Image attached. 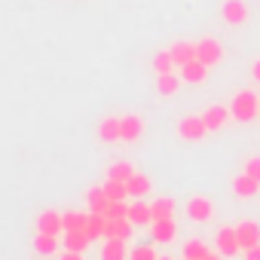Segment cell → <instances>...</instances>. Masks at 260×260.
I'll return each instance as SVG.
<instances>
[{
  "mask_svg": "<svg viewBox=\"0 0 260 260\" xmlns=\"http://www.w3.org/2000/svg\"><path fill=\"white\" fill-rule=\"evenodd\" d=\"M230 113H233V119H239V122H251V119L260 116V98H257L251 89H242V92H236V98H233V104H230Z\"/></svg>",
  "mask_w": 260,
  "mask_h": 260,
  "instance_id": "6da1fadb",
  "label": "cell"
},
{
  "mask_svg": "<svg viewBox=\"0 0 260 260\" xmlns=\"http://www.w3.org/2000/svg\"><path fill=\"white\" fill-rule=\"evenodd\" d=\"M196 58H199L202 64H208V68L220 64V61H223V46H220V40H214V37L196 40Z\"/></svg>",
  "mask_w": 260,
  "mask_h": 260,
  "instance_id": "7a4b0ae2",
  "label": "cell"
},
{
  "mask_svg": "<svg viewBox=\"0 0 260 260\" xmlns=\"http://www.w3.org/2000/svg\"><path fill=\"white\" fill-rule=\"evenodd\" d=\"M220 16H223V22H226V25L239 28V25H245V22H248L251 10H248L245 0H223V4H220Z\"/></svg>",
  "mask_w": 260,
  "mask_h": 260,
  "instance_id": "3957f363",
  "label": "cell"
},
{
  "mask_svg": "<svg viewBox=\"0 0 260 260\" xmlns=\"http://www.w3.org/2000/svg\"><path fill=\"white\" fill-rule=\"evenodd\" d=\"M178 135H181L184 141H202V138L208 135V125H205L202 116H184V119L178 122Z\"/></svg>",
  "mask_w": 260,
  "mask_h": 260,
  "instance_id": "277c9868",
  "label": "cell"
},
{
  "mask_svg": "<svg viewBox=\"0 0 260 260\" xmlns=\"http://www.w3.org/2000/svg\"><path fill=\"white\" fill-rule=\"evenodd\" d=\"M187 214L196 223H208L214 217V202L208 196H193V199H187Z\"/></svg>",
  "mask_w": 260,
  "mask_h": 260,
  "instance_id": "5b68a950",
  "label": "cell"
},
{
  "mask_svg": "<svg viewBox=\"0 0 260 260\" xmlns=\"http://www.w3.org/2000/svg\"><path fill=\"white\" fill-rule=\"evenodd\" d=\"M214 242H217V251H220L223 257H233V254H239V251H242L236 226H220V230H217V236H214Z\"/></svg>",
  "mask_w": 260,
  "mask_h": 260,
  "instance_id": "8992f818",
  "label": "cell"
},
{
  "mask_svg": "<svg viewBox=\"0 0 260 260\" xmlns=\"http://www.w3.org/2000/svg\"><path fill=\"white\" fill-rule=\"evenodd\" d=\"M150 236H153L156 245H169V242H175V236H178V223H175V217L153 220V223H150Z\"/></svg>",
  "mask_w": 260,
  "mask_h": 260,
  "instance_id": "52a82bcc",
  "label": "cell"
},
{
  "mask_svg": "<svg viewBox=\"0 0 260 260\" xmlns=\"http://www.w3.org/2000/svg\"><path fill=\"white\" fill-rule=\"evenodd\" d=\"M37 233H52V236H61V233H64L61 211H55V208L40 211V214H37Z\"/></svg>",
  "mask_w": 260,
  "mask_h": 260,
  "instance_id": "ba28073f",
  "label": "cell"
},
{
  "mask_svg": "<svg viewBox=\"0 0 260 260\" xmlns=\"http://www.w3.org/2000/svg\"><path fill=\"white\" fill-rule=\"evenodd\" d=\"M98 138H101L104 144L122 141V122H119V116H104V119L98 122Z\"/></svg>",
  "mask_w": 260,
  "mask_h": 260,
  "instance_id": "9c48e42d",
  "label": "cell"
},
{
  "mask_svg": "<svg viewBox=\"0 0 260 260\" xmlns=\"http://www.w3.org/2000/svg\"><path fill=\"white\" fill-rule=\"evenodd\" d=\"M208 64H202L199 58H193V61H187L184 68H178V74H181V80L184 83H193V86H199V83H205L208 80Z\"/></svg>",
  "mask_w": 260,
  "mask_h": 260,
  "instance_id": "30bf717a",
  "label": "cell"
},
{
  "mask_svg": "<svg viewBox=\"0 0 260 260\" xmlns=\"http://www.w3.org/2000/svg\"><path fill=\"white\" fill-rule=\"evenodd\" d=\"M236 233H239V245H242V251L260 245V223H257V220H242V223H236Z\"/></svg>",
  "mask_w": 260,
  "mask_h": 260,
  "instance_id": "8fae6325",
  "label": "cell"
},
{
  "mask_svg": "<svg viewBox=\"0 0 260 260\" xmlns=\"http://www.w3.org/2000/svg\"><path fill=\"white\" fill-rule=\"evenodd\" d=\"M119 122H122V141L132 144L144 135V119L138 113H125V116H119Z\"/></svg>",
  "mask_w": 260,
  "mask_h": 260,
  "instance_id": "7c38bea8",
  "label": "cell"
},
{
  "mask_svg": "<svg viewBox=\"0 0 260 260\" xmlns=\"http://www.w3.org/2000/svg\"><path fill=\"white\" fill-rule=\"evenodd\" d=\"M230 107H220V104H211L205 113H202V119H205V125H208V132H217V128H223L226 122H230Z\"/></svg>",
  "mask_w": 260,
  "mask_h": 260,
  "instance_id": "4fadbf2b",
  "label": "cell"
},
{
  "mask_svg": "<svg viewBox=\"0 0 260 260\" xmlns=\"http://www.w3.org/2000/svg\"><path fill=\"white\" fill-rule=\"evenodd\" d=\"M181 74H175V71H169V74H156V92L162 95V98H172V95H178V89H181Z\"/></svg>",
  "mask_w": 260,
  "mask_h": 260,
  "instance_id": "5bb4252c",
  "label": "cell"
},
{
  "mask_svg": "<svg viewBox=\"0 0 260 260\" xmlns=\"http://www.w3.org/2000/svg\"><path fill=\"white\" fill-rule=\"evenodd\" d=\"M128 220H132L135 226H150V223H153L150 202H144V199H135L132 205H128Z\"/></svg>",
  "mask_w": 260,
  "mask_h": 260,
  "instance_id": "9a60e30c",
  "label": "cell"
},
{
  "mask_svg": "<svg viewBox=\"0 0 260 260\" xmlns=\"http://www.w3.org/2000/svg\"><path fill=\"white\" fill-rule=\"evenodd\" d=\"M169 52H172L175 64H178V68H184L187 61H193V58H196V43H190V40H178V43H172V46H169Z\"/></svg>",
  "mask_w": 260,
  "mask_h": 260,
  "instance_id": "2e32d148",
  "label": "cell"
},
{
  "mask_svg": "<svg viewBox=\"0 0 260 260\" xmlns=\"http://www.w3.org/2000/svg\"><path fill=\"white\" fill-rule=\"evenodd\" d=\"M233 193L239 196V199H254L257 193H260V181H254V178H248L245 172L233 181Z\"/></svg>",
  "mask_w": 260,
  "mask_h": 260,
  "instance_id": "e0dca14e",
  "label": "cell"
},
{
  "mask_svg": "<svg viewBox=\"0 0 260 260\" xmlns=\"http://www.w3.org/2000/svg\"><path fill=\"white\" fill-rule=\"evenodd\" d=\"M132 230H135V223L128 220V217H116V220H110V217H107L104 239H128V236H132Z\"/></svg>",
  "mask_w": 260,
  "mask_h": 260,
  "instance_id": "ac0fdd59",
  "label": "cell"
},
{
  "mask_svg": "<svg viewBox=\"0 0 260 260\" xmlns=\"http://www.w3.org/2000/svg\"><path fill=\"white\" fill-rule=\"evenodd\" d=\"M125 187H128V196H132V199H144L150 190H153V184H150V178L147 175H132V178H128L125 181Z\"/></svg>",
  "mask_w": 260,
  "mask_h": 260,
  "instance_id": "d6986e66",
  "label": "cell"
},
{
  "mask_svg": "<svg viewBox=\"0 0 260 260\" xmlns=\"http://www.w3.org/2000/svg\"><path fill=\"white\" fill-rule=\"evenodd\" d=\"M89 242H92V236H89L86 230H68V233H64V248H68V251H86Z\"/></svg>",
  "mask_w": 260,
  "mask_h": 260,
  "instance_id": "ffe728a7",
  "label": "cell"
},
{
  "mask_svg": "<svg viewBox=\"0 0 260 260\" xmlns=\"http://www.w3.org/2000/svg\"><path fill=\"white\" fill-rule=\"evenodd\" d=\"M101 260H125V239H104Z\"/></svg>",
  "mask_w": 260,
  "mask_h": 260,
  "instance_id": "44dd1931",
  "label": "cell"
},
{
  "mask_svg": "<svg viewBox=\"0 0 260 260\" xmlns=\"http://www.w3.org/2000/svg\"><path fill=\"white\" fill-rule=\"evenodd\" d=\"M86 202H89V211H107V205H110V196L104 193V187H92L89 193H86Z\"/></svg>",
  "mask_w": 260,
  "mask_h": 260,
  "instance_id": "7402d4cb",
  "label": "cell"
},
{
  "mask_svg": "<svg viewBox=\"0 0 260 260\" xmlns=\"http://www.w3.org/2000/svg\"><path fill=\"white\" fill-rule=\"evenodd\" d=\"M150 214H153V220L175 217V199H169V196H159V199H153V202H150Z\"/></svg>",
  "mask_w": 260,
  "mask_h": 260,
  "instance_id": "603a6c76",
  "label": "cell"
},
{
  "mask_svg": "<svg viewBox=\"0 0 260 260\" xmlns=\"http://www.w3.org/2000/svg\"><path fill=\"white\" fill-rule=\"evenodd\" d=\"M132 175H135V166L128 159H116V162L107 166V178H113V181H128Z\"/></svg>",
  "mask_w": 260,
  "mask_h": 260,
  "instance_id": "cb8c5ba5",
  "label": "cell"
},
{
  "mask_svg": "<svg viewBox=\"0 0 260 260\" xmlns=\"http://www.w3.org/2000/svg\"><path fill=\"white\" fill-rule=\"evenodd\" d=\"M104 230H107V214H101V211H89L86 233H89L92 239H104Z\"/></svg>",
  "mask_w": 260,
  "mask_h": 260,
  "instance_id": "d4e9b609",
  "label": "cell"
},
{
  "mask_svg": "<svg viewBox=\"0 0 260 260\" xmlns=\"http://www.w3.org/2000/svg\"><path fill=\"white\" fill-rule=\"evenodd\" d=\"M61 223H64V233H68V230H86L89 211H64V214H61Z\"/></svg>",
  "mask_w": 260,
  "mask_h": 260,
  "instance_id": "484cf974",
  "label": "cell"
},
{
  "mask_svg": "<svg viewBox=\"0 0 260 260\" xmlns=\"http://www.w3.org/2000/svg\"><path fill=\"white\" fill-rule=\"evenodd\" d=\"M34 248H37L40 254H55V251H58V236H52V233H37V236H34Z\"/></svg>",
  "mask_w": 260,
  "mask_h": 260,
  "instance_id": "4316f807",
  "label": "cell"
},
{
  "mask_svg": "<svg viewBox=\"0 0 260 260\" xmlns=\"http://www.w3.org/2000/svg\"><path fill=\"white\" fill-rule=\"evenodd\" d=\"M211 251H208V245L202 242V239H190L187 245H184V257H190V260H202V257H208Z\"/></svg>",
  "mask_w": 260,
  "mask_h": 260,
  "instance_id": "83f0119b",
  "label": "cell"
},
{
  "mask_svg": "<svg viewBox=\"0 0 260 260\" xmlns=\"http://www.w3.org/2000/svg\"><path fill=\"white\" fill-rule=\"evenodd\" d=\"M101 187H104V193H107L110 199H128V187H125V181H113V178H107Z\"/></svg>",
  "mask_w": 260,
  "mask_h": 260,
  "instance_id": "f1b7e54d",
  "label": "cell"
},
{
  "mask_svg": "<svg viewBox=\"0 0 260 260\" xmlns=\"http://www.w3.org/2000/svg\"><path fill=\"white\" fill-rule=\"evenodd\" d=\"M175 68H178V64H175V58H172L169 49L153 55V71H156V74H169V71H175Z\"/></svg>",
  "mask_w": 260,
  "mask_h": 260,
  "instance_id": "f546056e",
  "label": "cell"
},
{
  "mask_svg": "<svg viewBox=\"0 0 260 260\" xmlns=\"http://www.w3.org/2000/svg\"><path fill=\"white\" fill-rule=\"evenodd\" d=\"M159 254L153 251V245H138L132 248V254H128V260H156Z\"/></svg>",
  "mask_w": 260,
  "mask_h": 260,
  "instance_id": "4dcf8cb0",
  "label": "cell"
},
{
  "mask_svg": "<svg viewBox=\"0 0 260 260\" xmlns=\"http://www.w3.org/2000/svg\"><path fill=\"white\" fill-rule=\"evenodd\" d=\"M248 178H254V181H260V156H248L245 159V169H242Z\"/></svg>",
  "mask_w": 260,
  "mask_h": 260,
  "instance_id": "1f68e13d",
  "label": "cell"
},
{
  "mask_svg": "<svg viewBox=\"0 0 260 260\" xmlns=\"http://www.w3.org/2000/svg\"><path fill=\"white\" fill-rule=\"evenodd\" d=\"M61 260H83V251H68V248H64Z\"/></svg>",
  "mask_w": 260,
  "mask_h": 260,
  "instance_id": "d6a6232c",
  "label": "cell"
},
{
  "mask_svg": "<svg viewBox=\"0 0 260 260\" xmlns=\"http://www.w3.org/2000/svg\"><path fill=\"white\" fill-rule=\"evenodd\" d=\"M245 260H260V245L248 248V251H245Z\"/></svg>",
  "mask_w": 260,
  "mask_h": 260,
  "instance_id": "836d02e7",
  "label": "cell"
},
{
  "mask_svg": "<svg viewBox=\"0 0 260 260\" xmlns=\"http://www.w3.org/2000/svg\"><path fill=\"white\" fill-rule=\"evenodd\" d=\"M251 77L260 83V58H254V64H251Z\"/></svg>",
  "mask_w": 260,
  "mask_h": 260,
  "instance_id": "e575fe53",
  "label": "cell"
},
{
  "mask_svg": "<svg viewBox=\"0 0 260 260\" xmlns=\"http://www.w3.org/2000/svg\"><path fill=\"white\" fill-rule=\"evenodd\" d=\"M202 260H223V254H208V257H202Z\"/></svg>",
  "mask_w": 260,
  "mask_h": 260,
  "instance_id": "d590c367",
  "label": "cell"
},
{
  "mask_svg": "<svg viewBox=\"0 0 260 260\" xmlns=\"http://www.w3.org/2000/svg\"><path fill=\"white\" fill-rule=\"evenodd\" d=\"M156 260H169V257H156Z\"/></svg>",
  "mask_w": 260,
  "mask_h": 260,
  "instance_id": "8d00e7d4",
  "label": "cell"
},
{
  "mask_svg": "<svg viewBox=\"0 0 260 260\" xmlns=\"http://www.w3.org/2000/svg\"><path fill=\"white\" fill-rule=\"evenodd\" d=\"M184 260H190V257H184Z\"/></svg>",
  "mask_w": 260,
  "mask_h": 260,
  "instance_id": "74e56055",
  "label": "cell"
}]
</instances>
